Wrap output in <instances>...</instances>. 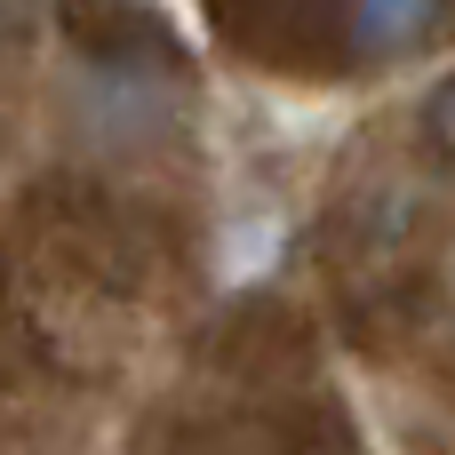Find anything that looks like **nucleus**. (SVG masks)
<instances>
[{
    "instance_id": "nucleus-1",
    "label": "nucleus",
    "mask_w": 455,
    "mask_h": 455,
    "mask_svg": "<svg viewBox=\"0 0 455 455\" xmlns=\"http://www.w3.org/2000/svg\"><path fill=\"white\" fill-rule=\"evenodd\" d=\"M455 0H344V40L360 48V56H408V48H424L440 24H448Z\"/></svg>"
},
{
    "instance_id": "nucleus-2",
    "label": "nucleus",
    "mask_w": 455,
    "mask_h": 455,
    "mask_svg": "<svg viewBox=\"0 0 455 455\" xmlns=\"http://www.w3.org/2000/svg\"><path fill=\"white\" fill-rule=\"evenodd\" d=\"M424 136H432V144L455 160V72L432 88V104H424Z\"/></svg>"
},
{
    "instance_id": "nucleus-3",
    "label": "nucleus",
    "mask_w": 455,
    "mask_h": 455,
    "mask_svg": "<svg viewBox=\"0 0 455 455\" xmlns=\"http://www.w3.org/2000/svg\"><path fill=\"white\" fill-rule=\"evenodd\" d=\"M32 32V0H0V48H16Z\"/></svg>"
}]
</instances>
